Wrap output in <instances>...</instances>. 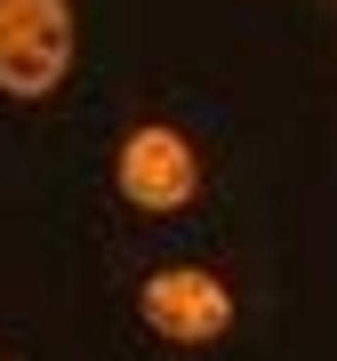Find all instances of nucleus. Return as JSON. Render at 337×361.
Returning <instances> with one entry per match:
<instances>
[{"instance_id": "f03ea898", "label": "nucleus", "mask_w": 337, "mask_h": 361, "mask_svg": "<svg viewBox=\"0 0 337 361\" xmlns=\"http://www.w3.org/2000/svg\"><path fill=\"white\" fill-rule=\"evenodd\" d=\"M145 322H153L161 337H177V345H201V337H217L225 322H233V297H225L217 273H201V265H168L145 281Z\"/></svg>"}, {"instance_id": "f257e3e1", "label": "nucleus", "mask_w": 337, "mask_h": 361, "mask_svg": "<svg viewBox=\"0 0 337 361\" xmlns=\"http://www.w3.org/2000/svg\"><path fill=\"white\" fill-rule=\"evenodd\" d=\"M73 65V0H0V97H49Z\"/></svg>"}, {"instance_id": "7ed1b4c3", "label": "nucleus", "mask_w": 337, "mask_h": 361, "mask_svg": "<svg viewBox=\"0 0 337 361\" xmlns=\"http://www.w3.org/2000/svg\"><path fill=\"white\" fill-rule=\"evenodd\" d=\"M193 185H201V169H193V145L177 129H137L121 145V193L137 209H185Z\"/></svg>"}]
</instances>
